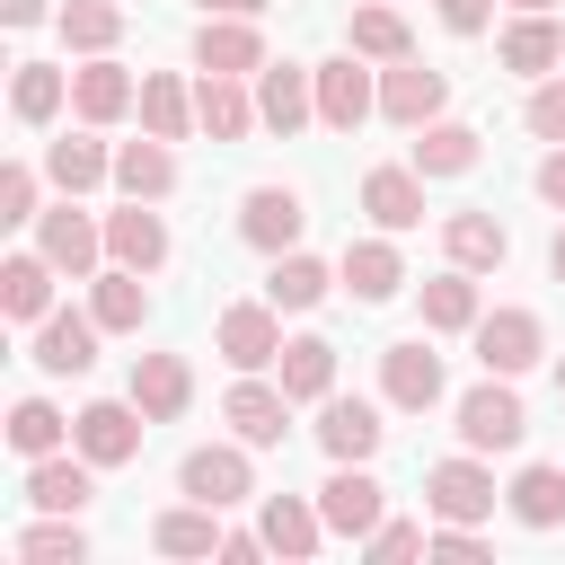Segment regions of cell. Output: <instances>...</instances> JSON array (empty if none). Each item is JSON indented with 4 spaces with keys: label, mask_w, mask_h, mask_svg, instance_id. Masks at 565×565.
<instances>
[{
    "label": "cell",
    "mask_w": 565,
    "mask_h": 565,
    "mask_svg": "<svg viewBox=\"0 0 565 565\" xmlns=\"http://www.w3.org/2000/svg\"><path fill=\"white\" fill-rule=\"evenodd\" d=\"M212 344H221L230 371H265V362H282V309L274 300H230L212 318Z\"/></svg>",
    "instance_id": "6da1fadb"
},
{
    "label": "cell",
    "mask_w": 565,
    "mask_h": 565,
    "mask_svg": "<svg viewBox=\"0 0 565 565\" xmlns=\"http://www.w3.org/2000/svg\"><path fill=\"white\" fill-rule=\"evenodd\" d=\"M177 494H194V503H212V512L247 503V494H256L247 441H203V450H185V468H177Z\"/></svg>",
    "instance_id": "7a4b0ae2"
},
{
    "label": "cell",
    "mask_w": 565,
    "mask_h": 565,
    "mask_svg": "<svg viewBox=\"0 0 565 565\" xmlns=\"http://www.w3.org/2000/svg\"><path fill=\"white\" fill-rule=\"evenodd\" d=\"M318 512H327L335 539H371V530L388 521V486H380L362 459H335V477L318 486Z\"/></svg>",
    "instance_id": "3957f363"
},
{
    "label": "cell",
    "mask_w": 565,
    "mask_h": 565,
    "mask_svg": "<svg viewBox=\"0 0 565 565\" xmlns=\"http://www.w3.org/2000/svg\"><path fill=\"white\" fill-rule=\"evenodd\" d=\"M468 335H477V362H486L494 380H521V371L547 353V327H539V309H486Z\"/></svg>",
    "instance_id": "277c9868"
},
{
    "label": "cell",
    "mask_w": 565,
    "mask_h": 565,
    "mask_svg": "<svg viewBox=\"0 0 565 565\" xmlns=\"http://www.w3.org/2000/svg\"><path fill=\"white\" fill-rule=\"evenodd\" d=\"M521 433H530V415H521L512 380L486 371V380L459 397V441H468V450H521Z\"/></svg>",
    "instance_id": "5b68a950"
},
{
    "label": "cell",
    "mask_w": 565,
    "mask_h": 565,
    "mask_svg": "<svg viewBox=\"0 0 565 565\" xmlns=\"http://www.w3.org/2000/svg\"><path fill=\"white\" fill-rule=\"evenodd\" d=\"M141 433H150V415H141L132 397H97V406H79V415H71V441H79L97 468L141 459Z\"/></svg>",
    "instance_id": "8992f818"
},
{
    "label": "cell",
    "mask_w": 565,
    "mask_h": 565,
    "mask_svg": "<svg viewBox=\"0 0 565 565\" xmlns=\"http://www.w3.org/2000/svg\"><path fill=\"white\" fill-rule=\"evenodd\" d=\"M371 115H380V88H371L362 53L344 44L335 62H318V124H327V132H353V124H371Z\"/></svg>",
    "instance_id": "52a82bcc"
},
{
    "label": "cell",
    "mask_w": 565,
    "mask_h": 565,
    "mask_svg": "<svg viewBox=\"0 0 565 565\" xmlns=\"http://www.w3.org/2000/svg\"><path fill=\"white\" fill-rule=\"evenodd\" d=\"M441 106H450V79H441L433 62H415V53H406V62H388V71H380V115H388V124L424 132Z\"/></svg>",
    "instance_id": "ba28073f"
},
{
    "label": "cell",
    "mask_w": 565,
    "mask_h": 565,
    "mask_svg": "<svg viewBox=\"0 0 565 565\" xmlns=\"http://www.w3.org/2000/svg\"><path fill=\"white\" fill-rule=\"evenodd\" d=\"M256 115H265V132H300V124H318V71L309 62H265L256 71Z\"/></svg>",
    "instance_id": "9c48e42d"
},
{
    "label": "cell",
    "mask_w": 565,
    "mask_h": 565,
    "mask_svg": "<svg viewBox=\"0 0 565 565\" xmlns=\"http://www.w3.org/2000/svg\"><path fill=\"white\" fill-rule=\"evenodd\" d=\"M300 221H309L300 185H247V203H238V238H247L256 256H282V247H300Z\"/></svg>",
    "instance_id": "30bf717a"
},
{
    "label": "cell",
    "mask_w": 565,
    "mask_h": 565,
    "mask_svg": "<svg viewBox=\"0 0 565 565\" xmlns=\"http://www.w3.org/2000/svg\"><path fill=\"white\" fill-rule=\"evenodd\" d=\"M35 247L71 274V282H88L97 274V256H106V221H88V212H71V194L53 203V212H35Z\"/></svg>",
    "instance_id": "8fae6325"
},
{
    "label": "cell",
    "mask_w": 565,
    "mask_h": 565,
    "mask_svg": "<svg viewBox=\"0 0 565 565\" xmlns=\"http://www.w3.org/2000/svg\"><path fill=\"white\" fill-rule=\"evenodd\" d=\"M380 397L397 406V415H433L441 406V353L415 335V344H388L380 353Z\"/></svg>",
    "instance_id": "7c38bea8"
},
{
    "label": "cell",
    "mask_w": 565,
    "mask_h": 565,
    "mask_svg": "<svg viewBox=\"0 0 565 565\" xmlns=\"http://www.w3.org/2000/svg\"><path fill=\"white\" fill-rule=\"evenodd\" d=\"M221 424H230V433H238L247 450H274V441L291 433V388H265V380L247 371V380H238V388L221 397Z\"/></svg>",
    "instance_id": "4fadbf2b"
},
{
    "label": "cell",
    "mask_w": 565,
    "mask_h": 565,
    "mask_svg": "<svg viewBox=\"0 0 565 565\" xmlns=\"http://www.w3.org/2000/svg\"><path fill=\"white\" fill-rule=\"evenodd\" d=\"M106 265H132V274H159L168 265V221L141 194H124V212H106Z\"/></svg>",
    "instance_id": "5bb4252c"
},
{
    "label": "cell",
    "mask_w": 565,
    "mask_h": 565,
    "mask_svg": "<svg viewBox=\"0 0 565 565\" xmlns=\"http://www.w3.org/2000/svg\"><path fill=\"white\" fill-rule=\"evenodd\" d=\"M424 503H433V521H486L494 512V477L477 459H433L424 468Z\"/></svg>",
    "instance_id": "9a60e30c"
},
{
    "label": "cell",
    "mask_w": 565,
    "mask_h": 565,
    "mask_svg": "<svg viewBox=\"0 0 565 565\" xmlns=\"http://www.w3.org/2000/svg\"><path fill=\"white\" fill-rule=\"evenodd\" d=\"M194 71L256 79V71H265V35H256V18H203V26H194Z\"/></svg>",
    "instance_id": "2e32d148"
},
{
    "label": "cell",
    "mask_w": 565,
    "mask_h": 565,
    "mask_svg": "<svg viewBox=\"0 0 565 565\" xmlns=\"http://www.w3.org/2000/svg\"><path fill=\"white\" fill-rule=\"evenodd\" d=\"M194 124H203L212 141H247L265 115H256V88H247V79H230V71H203V79H194Z\"/></svg>",
    "instance_id": "e0dca14e"
},
{
    "label": "cell",
    "mask_w": 565,
    "mask_h": 565,
    "mask_svg": "<svg viewBox=\"0 0 565 565\" xmlns=\"http://www.w3.org/2000/svg\"><path fill=\"white\" fill-rule=\"evenodd\" d=\"M97 318H79V309H53V318H35V371H53V380H79L88 362H97Z\"/></svg>",
    "instance_id": "ac0fdd59"
},
{
    "label": "cell",
    "mask_w": 565,
    "mask_h": 565,
    "mask_svg": "<svg viewBox=\"0 0 565 565\" xmlns=\"http://www.w3.org/2000/svg\"><path fill=\"white\" fill-rule=\"evenodd\" d=\"M97 459L79 450V459H62V450H44V459H26V503L35 512H88L97 503V477H88Z\"/></svg>",
    "instance_id": "d6986e66"
},
{
    "label": "cell",
    "mask_w": 565,
    "mask_h": 565,
    "mask_svg": "<svg viewBox=\"0 0 565 565\" xmlns=\"http://www.w3.org/2000/svg\"><path fill=\"white\" fill-rule=\"evenodd\" d=\"M494 62H503V71H521V79H539V71H565V26H556L547 9H521V18L503 26Z\"/></svg>",
    "instance_id": "ffe728a7"
},
{
    "label": "cell",
    "mask_w": 565,
    "mask_h": 565,
    "mask_svg": "<svg viewBox=\"0 0 565 565\" xmlns=\"http://www.w3.org/2000/svg\"><path fill=\"white\" fill-rule=\"evenodd\" d=\"M71 106H79V124H115V115H132V106H141V88H132V71H124V62L88 53V62L71 71Z\"/></svg>",
    "instance_id": "44dd1931"
},
{
    "label": "cell",
    "mask_w": 565,
    "mask_h": 565,
    "mask_svg": "<svg viewBox=\"0 0 565 565\" xmlns=\"http://www.w3.org/2000/svg\"><path fill=\"white\" fill-rule=\"evenodd\" d=\"M441 256L468 265V274H494V265L512 256V230H503L494 212H477V203H468V212H441Z\"/></svg>",
    "instance_id": "7402d4cb"
},
{
    "label": "cell",
    "mask_w": 565,
    "mask_h": 565,
    "mask_svg": "<svg viewBox=\"0 0 565 565\" xmlns=\"http://www.w3.org/2000/svg\"><path fill=\"white\" fill-rule=\"evenodd\" d=\"M132 406H141L150 424H177V415L194 406V371H185V353H141V362H132Z\"/></svg>",
    "instance_id": "603a6c76"
},
{
    "label": "cell",
    "mask_w": 565,
    "mask_h": 565,
    "mask_svg": "<svg viewBox=\"0 0 565 565\" xmlns=\"http://www.w3.org/2000/svg\"><path fill=\"white\" fill-rule=\"evenodd\" d=\"M380 441H388V424H380L371 397H327V406H318V450H327V459H371Z\"/></svg>",
    "instance_id": "cb8c5ba5"
},
{
    "label": "cell",
    "mask_w": 565,
    "mask_h": 565,
    "mask_svg": "<svg viewBox=\"0 0 565 565\" xmlns=\"http://www.w3.org/2000/svg\"><path fill=\"white\" fill-rule=\"evenodd\" d=\"M88 318H97L106 335H141V318H150L141 274H132V265H97V274H88Z\"/></svg>",
    "instance_id": "d4e9b609"
},
{
    "label": "cell",
    "mask_w": 565,
    "mask_h": 565,
    "mask_svg": "<svg viewBox=\"0 0 565 565\" xmlns=\"http://www.w3.org/2000/svg\"><path fill=\"white\" fill-rule=\"evenodd\" d=\"M362 212L380 221V230H415L424 221V168L406 159V168H371L362 177Z\"/></svg>",
    "instance_id": "484cf974"
},
{
    "label": "cell",
    "mask_w": 565,
    "mask_h": 565,
    "mask_svg": "<svg viewBox=\"0 0 565 565\" xmlns=\"http://www.w3.org/2000/svg\"><path fill=\"white\" fill-rule=\"evenodd\" d=\"M335 282H344L353 300H371V309H380V300H397V282H406V256H397L388 238H353V247H344V265H335Z\"/></svg>",
    "instance_id": "4316f807"
},
{
    "label": "cell",
    "mask_w": 565,
    "mask_h": 565,
    "mask_svg": "<svg viewBox=\"0 0 565 565\" xmlns=\"http://www.w3.org/2000/svg\"><path fill=\"white\" fill-rule=\"evenodd\" d=\"M256 530H265V547H274V556H291V565L327 547V512H318V503H300V494H265V521H256Z\"/></svg>",
    "instance_id": "83f0119b"
},
{
    "label": "cell",
    "mask_w": 565,
    "mask_h": 565,
    "mask_svg": "<svg viewBox=\"0 0 565 565\" xmlns=\"http://www.w3.org/2000/svg\"><path fill=\"white\" fill-rule=\"evenodd\" d=\"M44 177H53L62 194H88V185L115 177V150H106L97 132H62V141H44Z\"/></svg>",
    "instance_id": "f1b7e54d"
},
{
    "label": "cell",
    "mask_w": 565,
    "mask_h": 565,
    "mask_svg": "<svg viewBox=\"0 0 565 565\" xmlns=\"http://www.w3.org/2000/svg\"><path fill=\"white\" fill-rule=\"evenodd\" d=\"M115 185H124V194H141V203H168V194H177V150H168L159 132L124 141V150H115Z\"/></svg>",
    "instance_id": "f546056e"
},
{
    "label": "cell",
    "mask_w": 565,
    "mask_h": 565,
    "mask_svg": "<svg viewBox=\"0 0 565 565\" xmlns=\"http://www.w3.org/2000/svg\"><path fill=\"white\" fill-rule=\"evenodd\" d=\"M53 274H62V265H53L44 247H35V256H9V265H0V309H9L18 327L53 318Z\"/></svg>",
    "instance_id": "4dcf8cb0"
},
{
    "label": "cell",
    "mask_w": 565,
    "mask_h": 565,
    "mask_svg": "<svg viewBox=\"0 0 565 565\" xmlns=\"http://www.w3.org/2000/svg\"><path fill=\"white\" fill-rule=\"evenodd\" d=\"M406 159H415L424 177H468V168L486 159V141H477L468 124H450V115H433V124L415 132V150H406Z\"/></svg>",
    "instance_id": "1f68e13d"
},
{
    "label": "cell",
    "mask_w": 565,
    "mask_h": 565,
    "mask_svg": "<svg viewBox=\"0 0 565 565\" xmlns=\"http://www.w3.org/2000/svg\"><path fill=\"white\" fill-rule=\"evenodd\" d=\"M150 547H159V556H221V512L185 494L177 512H159V521H150Z\"/></svg>",
    "instance_id": "d6a6232c"
},
{
    "label": "cell",
    "mask_w": 565,
    "mask_h": 565,
    "mask_svg": "<svg viewBox=\"0 0 565 565\" xmlns=\"http://www.w3.org/2000/svg\"><path fill=\"white\" fill-rule=\"evenodd\" d=\"M503 503H512V521L521 530H565V468H521L512 486H503Z\"/></svg>",
    "instance_id": "836d02e7"
},
{
    "label": "cell",
    "mask_w": 565,
    "mask_h": 565,
    "mask_svg": "<svg viewBox=\"0 0 565 565\" xmlns=\"http://www.w3.org/2000/svg\"><path fill=\"white\" fill-rule=\"evenodd\" d=\"M141 132H159V141L194 132V88L177 71H141Z\"/></svg>",
    "instance_id": "e575fe53"
},
{
    "label": "cell",
    "mask_w": 565,
    "mask_h": 565,
    "mask_svg": "<svg viewBox=\"0 0 565 565\" xmlns=\"http://www.w3.org/2000/svg\"><path fill=\"white\" fill-rule=\"evenodd\" d=\"M18 565H88V530H79V512H44L35 530H18Z\"/></svg>",
    "instance_id": "d590c367"
},
{
    "label": "cell",
    "mask_w": 565,
    "mask_h": 565,
    "mask_svg": "<svg viewBox=\"0 0 565 565\" xmlns=\"http://www.w3.org/2000/svg\"><path fill=\"white\" fill-rule=\"evenodd\" d=\"M327 282H335V274H327L318 256L282 247V256H274V274H265V300H274V309H318V300H327Z\"/></svg>",
    "instance_id": "8d00e7d4"
},
{
    "label": "cell",
    "mask_w": 565,
    "mask_h": 565,
    "mask_svg": "<svg viewBox=\"0 0 565 565\" xmlns=\"http://www.w3.org/2000/svg\"><path fill=\"white\" fill-rule=\"evenodd\" d=\"M486 309H477V282H468V265H450V274H433L424 282V327L433 335H459V327H477Z\"/></svg>",
    "instance_id": "74e56055"
},
{
    "label": "cell",
    "mask_w": 565,
    "mask_h": 565,
    "mask_svg": "<svg viewBox=\"0 0 565 565\" xmlns=\"http://www.w3.org/2000/svg\"><path fill=\"white\" fill-rule=\"evenodd\" d=\"M274 371H282L291 406H300V397H327V388H335V344H327V335H291Z\"/></svg>",
    "instance_id": "f35d334b"
},
{
    "label": "cell",
    "mask_w": 565,
    "mask_h": 565,
    "mask_svg": "<svg viewBox=\"0 0 565 565\" xmlns=\"http://www.w3.org/2000/svg\"><path fill=\"white\" fill-rule=\"evenodd\" d=\"M344 44H353L362 62H406V53H415L397 9H353V18H344Z\"/></svg>",
    "instance_id": "ab89813d"
},
{
    "label": "cell",
    "mask_w": 565,
    "mask_h": 565,
    "mask_svg": "<svg viewBox=\"0 0 565 565\" xmlns=\"http://www.w3.org/2000/svg\"><path fill=\"white\" fill-rule=\"evenodd\" d=\"M62 97H71V71H53V62H18V88H9L18 124H53Z\"/></svg>",
    "instance_id": "60d3db41"
},
{
    "label": "cell",
    "mask_w": 565,
    "mask_h": 565,
    "mask_svg": "<svg viewBox=\"0 0 565 565\" xmlns=\"http://www.w3.org/2000/svg\"><path fill=\"white\" fill-rule=\"evenodd\" d=\"M53 26H62L71 53H106V44L124 35V9H115V0H71V9H53Z\"/></svg>",
    "instance_id": "b9f144b4"
},
{
    "label": "cell",
    "mask_w": 565,
    "mask_h": 565,
    "mask_svg": "<svg viewBox=\"0 0 565 565\" xmlns=\"http://www.w3.org/2000/svg\"><path fill=\"white\" fill-rule=\"evenodd\" d=\"M62 433H71V424H62L44 397H18V406H9V450H18V459H44V450H62Z\"/></svg>",
    "instance_id": "7bdbcfd3"
},
{
    "label": "cell",
    "mask_w": 565,
    "mask_h": 565,
    "mask_svg": "<svg viewBox=\"0 0 565 565\" xmlns=\"http://www.w3.org/2000/svg\"><path fill=\"white\" fill-rule=\"evenodd\" d=\"M424 539H433V530H424V521H380V530H371V539H362V547H371V556H380V565H397V556H424Z\"/></svg>",
    "instance_id": "ee69618b"
},
{
    "label": "cell",
    "mask_w": 565,
    "mask_h": 565,
    "mask_svg": "<svg viewBox=\"0 0 565 565\" xmlns=\"http://www.w3.org/2000/svg\"><path fill=\"white\" fill-rule=\"evenodd\" d=\"M0 221H35V168L26 159L0 168Z\"/></svg>",
    "instance_id": "f6af8a7d"
},
{
    "label": "cell",
    "mask_w": 565,
    "mask_h": 565,
    "mask_svg": "<svg viewBox=\"0 0 565 565\" xmlns=\"http://www.w3.org/2000/svg\"><path fill=\"white\" fill-rule=\"evenodd\" d=\"M424 556H450V565H477V556H486V539H477L468 521H441V530L424 539Z\"/></svg>",
    "instance_id": "bcb514c9"
},
{
    "label": "cell",
    "mask_w": 565,
    "mask_h": 565,
    "mask_svg": "<svg viewBox=\"0 0 565 565\" xmlns=\"http://www.w3.org/2000/svg\"><path fill=\"white\" fill-rule=\"evenodd\" d=\"M530 132H539V141H565V79L530 88Z\"/></svg>",
    "instance_id": "7dc6e473"
},
{
    "label": "cell",
    "mask_w": 565,
    "mask_h": 565,
    "mask_svg": "<svg viewBox=\"0 0 565 565\" xmlns=\"http://www.w3.org/2000/svg\"><path fill=\"white\" fill-rule=\"evenodd\" d=\"M433 9H441L450 35H486V18H494V0H433Z\"/></svg>",
    "instance_id": "c3c4849f"
},
{
    "label": "cell",
    "mask_w": 565,
    "mask_h": 565,
    "mask_svg": "<svg viewBox=\"0 0 565 565\" xmlns=\"http://www.w3.org/2000/svg\"><path fill=\"white\" fill-rule=\"evenodd\" d=\"M530 185H539V203H556V212H565V141H547V159H539V177H530Z\"/></svg>",
    "instance_id": "681fc988"
},
{
    "label": "cell",
    "mask_w": 565,
    "mask_h": 565,
    "mask_svg": "<svg viewBox=\"0 0 565 565\" xmlns=\"http://www.w3.org/2000/svg\"><path fill=\"white\" fill-rule=\"evenodd\" d=\"M256 556H274L265 530H221V565H256Z\"/></svg>",
    "instance_id": "f907efd6"
},
{
    "label": "cell",
    "mask_w": 565,
    "mask_h": 565,
    "mask_svg": "<svg viewBox=\"0 0 565 565\" xmlns=\"http://www.w3.org/2000/svg\"><path fill=\"white\" fill-rule=\"evenodd\" d=\"M0 18H9V26H35V18H44V0H0Z\"/></svg>",
    "instance_id": "816d5d0a"
},
{
    "label": "cell",
    "mask_w": 565,
    "mask_h": 565,
    "mask_svg": "<svg viewBox=\"0 0 565 565\" xmlns=\"http://www.w3.org/2000/svg\"><path fill=\"white\" fill-rule=\"evenodd\" d=\"M265 0H203V18H256Z\"/></svg>",
    "instance_id": "f5cc1de1"
},
{
    "label": "cell",
    "mask_w": 565,
    "mask_h": 565,
    "mask_svg": "<svg viewBox=\"0 0 565 565\" xmlns=\"http://www.w3.org/2000/svg\"><path fill=\"white\" fill-rule=\"evenodd\" d=\"M547 274H556V282H565V230H556V247H547Z\"/></svg>",
    "instance_id": "db71d44e"
},
{
    "label": "cell",
    "mask_w": 565,
    "mask_h": 565,
    "mask_svg": "<svg viewBox=\"0 0 565 565\" xmlns=\"http://www.w3.org/2000/svg\"><path fill=\"white\" fill-rule=\"evenodd\" d=\"M512 9H556V0H512Z\"/></svg>",
    "instance_id": "11a10c76"
},
{
    "label": "cell",
    "mask_w": 565,
    "mask_h": 565,
    "mask_svg": "<svg viewBox=\"0 0 565 565\" xmlns=\"http://www.w3.org/2000/svg\"><path fill=\"white\" fill-rule=\"evenodd\" d=\"M556 388H565V353H556Z\"/></svg>",
    "instance_id": "9f6ffc18"
}]
</instances>
